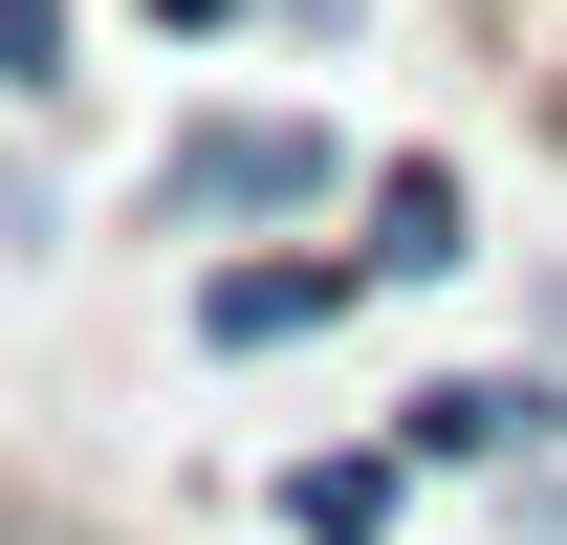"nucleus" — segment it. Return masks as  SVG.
<instances>
[{"instance_id":"nucleus-1","label":"nucleus","mask_w":567,"mask_h":545,"mask_svg":"<svg viewBox=\"0 0 567 545\" xmlns=\"http://www.w3.org/2000/svg\"><path fill=\"white\" fill-rule=\"evenodd\" d=\"M153 218L175 240H284V218H350V132L328 110H197L153 153Z\"/></svg>"},{"instance_id":"nucleus-8","label":"nucleus","mask_w":567,"mask_h":545,"mask_svg":"<svg viewBox=\"0 0 567 545\" xmlns=\"http://www.w3.org/2000/svg\"><path fill=\"white\" fill-rule=\"evenodd\" d=\"M132 22H175V44H218V22H240V0H132Z\"/></svg>"},{"instance_id":"nucleus-5","label":"nucleus","mask_w":567,"mask_h":545,"mask_svg":"<svg viewBox=\"0 0 567 545\" xmlns=\"http://www.w3.org/2000/svg\"><path fill=\"white\" fill-rule=\"evenodd\" d=\"M393 502H415L393 436H371V459H284V545H393Z\"/></svg>"},{"instance_id":"nucleus-7","label":"nucleus","mask_w":567,"mask_h":545,"mask_svg":"<svg viewBox=\"0 0 567 545\" xmlns=\"http://www.w3.org/2000/svg\"><path fill=\"white\" fill-rule=\"evenodd\" d=\"M524 545H567V459H524Z\"/></svg>"},{"instance_id":"nucleus-6","label":"nucleus","mask_w":567,"mask_h":545,"mask_svg":"<svg viewBox=\"0 0 567 545\" xmlns=\"http://www.w3.org/2000/svg\"><path fill=\"white\" fill-rule=\"evenodd\" d=\"M0 88H22V110H66V0H0Z\"/></svg>"},{"instance_id":"nucleus-2","label":"nucleus","mask_w":567,"mask_h":545,"mask_svg":"<svg viewBox=\"0 0 567 545\" xmlns=\"http://www.w3.org/2000/svg\"><path fill=\"white\" fill-rule=\"evenodd\" d=\"M350 306H371V263H350V240H240V263H197V349H218V371L328 349Z\"/></svg>"},{"instance_id":"nucleus-4","label":"nucleus","mask_w":567,"mask_h":545,"mask_svg":"<svg viewBox=\"0 0 567 545\" xmlns=\"http://www.w3.org/2000/svg\"><path fill=\"white\" fill-rule=\"evenodd\" d=\"M350 218H371V240H350L371 284H458V263H481V197H458V153H371V175H350Z\"/></svg>"},{"instance_id":"nucleus-3","label":"nucleus","mask_w":567,"mask_h":545,"mask_svg":"<svg viewBox=\"0 0 567 545\" xmlns=\"http://www.w3.org/2000/svg\"><path fill=\"white\" fill-rule=\"evenodd\" d=\"M393 459H415V480H524V459H567V371H436V393H393Z\"/></svg>"},{"instance_id":"nucleus-9","label":"nucleus","mask_w":567,"mask_h":545,"mask_svg":"<svg viewBox=\"0 0 567 545\" xmlns=\"http://www.w3.org/2000/svg\"><path fill=\"white\" fill-rule=\"evenodd\" d=\"M284 22H306V44H350V0H284Z\"/></svg>"},{"instance_id":"nucleus-10","label":"nucleus","mask_w":567,"mask_h":545,"mask_svg":"<svg viewBox=\"0 0 567 545\" xmlns=\"http://www.w3.org/2000/svg\"><path fill=\"white\" fill-rule=\"evenodd\" d=\"M0 545H44V524H22V502H0Z\"/></svg>"}]
</instances>
